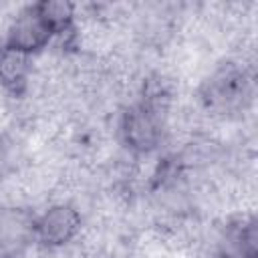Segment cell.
Wrapping results in <instances>:
<instances>
[{"label":"cell","mask_w":258,"mask_h":258,"mask_svg":"<svg viewBox=\"0 0 258 258\" xmlns=\"http://www.w3.org/2000/svg\"><path fill=\"white\" fill-rule=\"evenodd\" d=\"M28 54L10 48L6 44L0 46V85L12 93V95H22L28 87L30 81V73H32V64H30Z\"/></svg>","instance_id":"5b68a950"},{"label":"cell","mask_w":258,"mask_h":258,"mask_svg":"<svg viewBox=\"0 0 258 258\" xmlns=\"http://www.w3.org/2000/svg\"><path fill=\"white\" fill-rule=\"evenodd\" d=\"M159 93H149L125 109L119 121L123 145L133 153H151L165 135V105Z\"/></svg>","instance_id":"3957f363"},{"label":"cell","mask_w":258,"mask_h":258,"mask_svg":"<svg viewBox=\"0 0 258 258\" xmlns=\"http://www.w3.org/2000/svg\"><path fill=\"white\" fill-rule=\"evenodd\" d=\"M12 169V153H10V147L8 143L0 137V179Z\"/></svg>","instance_id":"8992f818"},{"label":"cell","mask_w":258,"mask_h":258,"mask_svg":"<svg viewBox=\"0 0 258 258\" xmlns=\"http://www.w3.org/2000/svg\"><path fill=\"white\" fill-rule=\"evenodd\" d=\"M83 218L71 204H54L34 218V240L44 248H60L77 238Z\"/></svg>","instance_id":"277c9868"},{"label":"cell","mask_w":258,"mask_h":258,"mask_svg":"<svg viewBox=\"0 0 258 258\" xmlns=\"http://www.w3.org/2000/svg\"><path fill=\"white\" fill-rule=\"evenodd\" d=\"M252 77L250 73L236 64L224 62L218 64L200 85L202 105L216 115H234L242 113L252 101Z\"/></svg>","instance_id":"7a4b0ae2"},{"label":"cell","mask_w":258,"mask_h":258,"mask_svg":"<svg viewBox=\"0 0 258 258\" xmlns=\"http://www.w3.org/2000/svg\"><path fill=\"white\" fill-rule=\"evenodd\" d=\"M73 16L75 8L64 0H42L28 4L12 20L4 44L32 56L46 48L54 36L69 32L73 26Z\"/></svg>","instance_id":"6da1fadb"}]
</instances>
